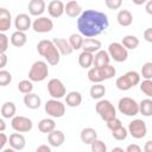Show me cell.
Returning a JSON list of instances; mask_svg holds the SVG:
<instances>
[{"label": "cell", "mask_w": 152, "mask_h": 152, "mask_svg": "<svg viewBox=\"0 0 152 152\" xmlns=\"http://www.w3.org/2000/svg\"><path fill=\"white\" fill-rule=\"evenodd\" d=\"M7 63V55L5 52H0V68L4 69Z\"/></svg>", "instance_id": "c3c4849f"}, {"label": "cell", "mask_w": 152, "mask_h": 152, "mask_svg": "<svg viewBox=\"0 0 152 152\" xmlns=\"http://www.w3.org/2000/svg\"><path fill=\"white\" fill-rule=\"evenodd\" d=\"M10 45V39L5 32H0V52H6Z\"/></svg>", "instance_id": "b9f144b4"}, {"label": "cell", "mask_w": 152, "mask_h": 152, "mask_svg": "<svg viewBox=\"0 0 152 152\" xmlns=\"http://www.w3.org/2000/svg\"><path fill=\"white\" fill-rule=\"evenodd\" d=\"M142 37H144V39H145L147 43H152V27L146 28V30L144 31V33H142Z\"/></svg>", "instance_id": "f6af8a7d"}, {"label": "cell", "mask_w": 152, "mask_h": 152, "mask_svg": "<svg viewBox=\"0 0 152 152\" xmlns=\"http://www.w3.org/2000/svg\"><path fill=\"white\" fill-rule=\"evenodd\" d=\"M48 13L51 18H59L65 13V5L62 0H52L48 5Z\"/></svg>", "instance_id": "5bb4252c"}, {"label": "cell", "mask_w": 152, "mask_h": 152, "mask_svg": "<svg viewBox=\"0 0 152 152\" xmlns=\"http://www.w3.org/2000/svg\"><path fill=\"white\" fill-rule=\"evenodd\" d=\"M68 40H69V43L74 50H80V49H82V44H83L84 38L81 33H71L69 36Z\"/></svg>", "instance_id": "e575fe53"}, {"label": "cell", "mask_w": 152, "mask_h": 152, "mask_svg": "<svg viewBox=\"0 0 152 152\" xmlns=\"http://www.w3.org/2000/svg\"><path fill=\"white\" fill-rule=\"evenodd\" d=\"M45 61H36L28 71V78L32 82H43L49 76V66Z\"/></svg>", "instance_id": "5b68a950"}, {"label": "cell", "mask_w": 152, "mask_h": 152, "mask_svg": "<svg viewBox=\"0 0 152 152\" xmlns=\"http://www.w3.org/2000/svg\"><path fill=\"white\" fill-rule=\"evenodd\" d=\"M37 51L40 56H43L45 58V61L49 63V65L55 66L61 61V52L58 51L53 40H49V39L39 40L37 44Z\"/></svg>", "instance_id": "7a4b0ae2"}, {"label": "cell", "mask_w": 152, "mask_h": 152, "mask_svg": "<svg viewBox=\"0 0 152 152\" xmlns=\"http://www.w3.org/2000/svg\"><path fill=\"white\" fill-rule=\"evenodd\" d=\"M78 64L83 69H90L94 64V53L88 51H82L78 55Z\"/></svg>", "instance_id": "4316f807"}, {"label": "cell", "mask_w": 152, "mask_h": 152, "mask_svg": "<svg viewBox=\"0 0 152 152\" xmlns=\"http://www.w3.org/2000/svg\"><path fill=\"white\" fill-rule=\"evenodd\" d=\"M48 91L51 97L53 99H62L66 95V89L63 82L58 78H51L48 82Z\"/></svg>", "instance_id": "7c38bea8"}, {"label": "cell", "mask_w": 152, "mask_h": 152, "mask_svg": "<svg viewBox=\"0 0 152 152\" xmlns=\"http://www.w3.org/2000/svg\"><path fill=\"white\" fill-rule=\"evenodd\" d=\"M108 53L112 59H114L118 63H122L127 61L128 58V50L122 45V43L113 42L108 45Z\"/></svg>", "instance_id": "9c48e42d"}, {"label": "cell", "mask_w": 152, "mask_h": 152, "mask_svg": "<svg viewBox=\"0 0 152 152\" xmlns=\"http://www.w3.org/2000/svg\"><path fill=\"white\" fill-rule=\"evenodd\" d=\"M104 4L109 10H119L122 5V0H104Z\"/></svg>", "instance_id": "ee69618b"}, {"label": "cell", "mask_w": 152, "mask_h": 152, "mask_svg": "<svg viewBox=\"0 0 152 152\" xmlns=\"http://www.w3.org/2000/svg\"><path fill=\"white\" fill-rule=\"evenodd\" d=\"M109 25L106 13L96 10H86L77 19L78 32L86 38H94L101 34Z\"/></svg>", "instance_id": "6da1fadb"}, {"label": "cell", "mask_w": 152, "mask_h": 152, "mask_svg": "<svg viewBox=\"0 0 152 152\" xmlns=\"http://www.w3.org/2000/svg\"><path fill=\"white\" fill-rule=\"evenodd\" d=\"M38 129L42 132V133H50L52 132L53 129H56V122L53 120V118H45V119H42L39 122H38Z\"/></svg>", "instance_id": "4dcf8cb0"}, {"label": "cell", "mask_w": 152, "mask_h": 152, "mask_svg": "<svg viewBox=\"0 0 152 152\" xmlns=\"http://www.w3.org/2000/svg\"><path fill=\"white\" fill-rule=\"evenodd\" d=\"M27 8H28V13L31 15L40 17L46 10V4L44 0H30Z\"/></svg>", "instance_id": "2e32d148"}, {"label": "cell", "mask_w": 152, "mask_h": 152, "mask_svg": "<svg viewBox=\"0 0 152 152\" xmlns=\"http://www.w3.org/2000/svg\"><path fill=\"white\" fill-rule=\"evenodd\" d=\"M80 138H81V141L83 144L90 145L95 139H97V132L91 127H86L81 131Z\"/></svg>", "instance_id": "484cf974"}, {"label": "cell", "mask_w": 152, "mask_h": 152, "mask_svg": "<svg viewBox=\"0 0 152 152\" xmlns=\"http://www.w3.org/2000/svg\"><path fill=\"white\" fill-rule=\"evenodd\" d=\"M106 94V87L102 83H94L89 89V95L94 100H101Z\"/></svg>", "instance_id": "1f68e13d"}, {"label": "cell", "mask_w": 152, "mask_h": 152, "mask_svg": "<svg viewBox=\"0 0 152 152\" xmlns=\"http://www.w3.org/2000/svg\"><path fill=\"white\" fill-rule=\"evenodd\" d=\"M116 21L122 27H128L133 23V14L128 10H120L116 14Z\"/></svg>", "instance_id": "cb8c5ba5"}, {"label": "cell", "mask_w": 152, "mask_h": 152, "mask_svg": "<svg viewBox=\"0 0 152 152\" xmlns=\"http://www.w3.org/2000/svg\"><path fill=\"white\" fill-rule=\"evenodd\" d=\"M14 27L18 31H24L26 32L30 27H32V20L31 17L26 13H19L14 18Z\"/></svg>", "instance_id": "9a60e30c"}, {"label": "cell", "mask_w": 152, "mask_h": 152, "mask_svg": "<svg viewBox=\"0 0 152 152\" xmlns=\"http://www.w3.org/2000/svg\"><path fill=\"white\" fill-rule=\"evenodd\" d=\"M128 134H131L134 139H142L147 134V126L146 122L141 119H134L128 124Z\"/></svg>", "instance_id": "8fae6325"}, {"label": "cell", "mask_w": 152, "mask_h": 152, "mask_svg": "<svg viewBox=\"0 0 152 152\" xmlns=\"http://www.w3.org/2000/svg\"><path fill=\"white\" fill-rule=\"evenodd\" d=\"M11 127L13 128L14 132L19 133H27L32 129L33 122L30 118L23 116V115H15L11 120Z\"/></svg>", "instance_id": "30bf717a"}, {"label": "cell", "mask_w": 152, "mask_h": 152, "mask_svg": "<svg viewBox=\"0 0 152 152\" xmlns=\"http://www.w3.org/2000/svg\"><path fill=\"white\" fill-rule=\"evenodd\" d=\"M90 150L93 152H106L107 151V145L100 140V139H95L91 144H90Z\"/></svg>", "instance_id": "ab89813d"}, {"label": "cell", "mask_w": 152, "mask_h": 152, "mask_svg": "<svg viewBox=\"0 0 152 152\" xmlns=\"http://www.w3.org/2000/svg\"><path fill=\"white\" fill-rule=\"evenodd\" d=\"M140 90L147 97L152 99V80H145L144 78V81L140 82Z\"/></svg>", "instance_id": "f35d334b"}, {"label": "cell", "mask_w": 152, "mask_h": 152, "mask_svg": "<svg viewBox=\"0 0 152 152\" xmlns=\"http://www.w3.org/2000/svg\"><path fill=\"white\" fill-rule=\"evenodd\" d=\"M51 145L50 146H48V145H39L37 148H36V151L37 152H51Z\"/></svg>", "instance_id": "681fc988"}, {"label": "cell", "mask_w": 152, "mask_h": 152, "mask_svg": "<svg viewBox=\"0 0 152 152\" xmlns=\"http://www.w3.org/2000/svg\"><path fill=\"white\" fill-rule=\"evenodd\" d=\"M95 110L103 121H108L116 116V109L114 104L106 99H101L97 101V103L95 104Z\"/></svg>", "instance_id": "52a82bcc"}, {"label": "cell", "mask_w": 152, "mask_h": 152, "mask_svg": "<svg viewBox=\"0 0 152 152\" xmlns=\"http://www.w3.org/2000/svg\"><path fill=\"white\" fill-rule=\"evenodd\" d=\"M52 28H53V21L48 17L40 15L32 21V30L37 33H48L51 32Z\"/></svg>", "instance_id": "4fadbf2b"}, {"label": "cell", "mask_w": 152, "mask_h": 152, "mask_svg": "<svg viewBox=\"0 0 152 152\" xmlns=\"http://www.w3.org/2000/svg\"><path fill=\"white\" fill-rule=\"evenodd\" d=\"M140 75L145 80H152V62H146L142 64Z\"/></svg>", "instance_id": "74e56055"}, {"label": "cell", "mask_w": 152, "mask_h": 152, "mask_svg": "<svg viewBox=\"0 0 152 152\" xmlns=\"http://www.w3.org/2000/svg\"><path fill=\"white\" fill-rule=\"evenodd\" d=\"M8 144L12 148H14L15 151H21L24 150L25 145H26V139L25 137L19 133V132H15V133H12L8 138Z\"/></svg>", "instance_id": "e0dca14e"}, {"label": "cell", "mask_w": 152, "mask_h": 152, "mask_svg": "<svg viewBox=\"0 0 152 152\" xmlns=\"http://www.w3.org/2000/svg\"><path fill=\"white\" fill-rule=\"evenodd\" d=\"M64 141H65V135L59 129H53L48 134V142L52 147H59L64 144Z\"/></svg>", "instance_id": "ac0fdd59"}, {"label": "cell", "mask_w": 152, "mask_h": 152, "mask_svg": "<svg viewBox=\"0 0 152 152\" xmlns=\"http://www.w3.org/2000/svg\"><path fill=\"white\" fill-rule=\"evenodd\" d=\"M11 82H12V74L5 69H1L0 70V86L6 87Z\"/></svg>", "instance_id": "60d3db41"}, {"label": "cell", "mask_w": 152, "mask_h": 152, "mask_svg": "<svg viewBox=\"0 0 152 152\" xmlns=\"http://www.w3.org/2000/svg\"><path fill=\"white\" fill-rule=\"evenodd\" d=\"M82 7L81 5L76 1V0H70V1H66L65 4V14L70 18H77L81 15L82 13Z\"/></svg>", "instance_id": "44dd1931"}, {"label": "cell", "mask_w": 152, "mask_h": 152, "mask_svg": "<svg viewBox=\"0 0 152 152\" xmlns=\"http://www.w3.org/2000/svg\"><path fill=\"white\" fill-rule=\"evenodd\" d=\"M121 43H122V45H124L127 50H135V49L139 46V44H140L139 38H138L137 36H133V34H127V36H125V37L122 38Z\"/></svg>", "instance_id": "d6a6232c"}, {"label": "cell", "mask_w": 152, "mask_h": 152, "mask_svg": "<svg viewBox=\"0 0 152 152\" xmlns=\"http://www.w3.org/2000/svg\"><path fill=\"white\" fill-rule=\"evenodd\" d=\"M110 56L108 53V51L106 50H99L96 53H94V64L93 66H96V68H103L106 65L109 64L110 62Z\"/></svg>", "instance_id": "ffe728a7"}, {"label": "cell", "mask_w": 152, "mask_h": 152, "mask_svg": "<svg viewBox=\"0 0 152 152\" xmlns=\"http://www.w3.org/2000/svg\"><path fill=\"white\" fill-rule=\"evenodd\" d=\"M66 1H70V0H66Z\"/></svg>", "instance_id": "9f6ffc18"}, {"label": "cell", "mask_w": 152, "mask_h": 152, "mask_svg": "<svg viewBox=\"0 0 152 152\" xmlns=\"http://www.w3.org/2000/svg\"><path fill=\"white\" fill-rule=\"evenodd\" d=\"M145 11L147 14L152 15V0H147V2L145 4Z\"/></svg>", "instance_id": "f907efd6"}, {"label": "cell", "mask_w": 152, "mask_h": 152, "mask_svg": "<svg viewBox=\"0 0 152 152\" xmlns=\"http://www.w3.org/2000/svg\"><path fill=\"white\" fill-rule=\"evenodd\" d=\"M126 151L127 152H141V147L137 144H131L126 147Z\"/></svg>", "instance_id": "7dc6e473"}, {"label": "cell", "mask_w": 152, "mask_h": 152, "mask_svg": "<svg viewBox=\"0 0 152 152\" xmlns=\"http://www.w3.org/2000/svg\"><path fill=\"white\" fill-rule=\"evenodd\" d=\"M27 42V36L24 31H14L11 36V44L15 48H21L26 44Z\"/></svg>", "instance_id": "83f0119b"}, {"label": "cell", "mask_w": 152, "mask_h": 152, "mask_svg": "<svg viewBox=\"0 0 152 152\" xmlns=\"http://www.w3.org/2000/svg\"><path fill=\"white\" fill-rule=\"evenodd\" d=\"M8 138H10V137H7L4 132L0 133V151H2L4 147H5V145L8 142Z\"/></svg>", "instance_id": "bcb514c9"}, {"label": "cell", "mask_w": 152, "mask_h": 152, "mask_svg": "<svg viewBox=\"0 0 152 152\" xmlns=\"http://www.w3.org/2000/svg\"><path fill=\"white\" fill-rule=\"evenodd\" d=\"M24 104L28 108V109H38L40 106H42V100L40 97L34 94V93H28V94H25L24 95Z\"/></svg>", "instance_id": "603a6c76"}, {"label": "cell", "mask_w": 152, "mask_h": 152, "mask_svg": "<svg viewBox=\"0 0 152 152\" xmlns=\"http://www.w3.org/2000/svg\"><path fill=\"white\" fill-rule=\"evenodd\" d=\"M65 103L69 107H78L82 103V95L80 91H70L65 95Z\"/></svg>", "instance_id": "f1b7e54d"}, {"label": "cell", "mask_w": 152, "mask_h": 152, "mask_svg": "<svg viewBox=\"0 0 152 152\" xmlns=\"http://www.w3.org/2000/svg\"><path fill=\"white\" fill-rule=\"evenodd\" d=\"M52 40H53L55 45L57 46L58 51L61 52V55L68 56V55H71V53H72L74 49H72V46L70 45V43H69L68 39H64V38H53Z\"/></svg>", "instance_id": "d4e9b609"}, {"label": "cell", "mask_w": 152, "mask_h": 152, "mask_svg": "<svg viewBox=\"0 0 152 152\" xmlns=\"http://www.w3.org/2000/svg\"><path fill=\"white\" fill-rule=\"evenodd\" d=\"M5 128H6V124H5V120L2 118V119H0V132H4Z\"/></svg>", "instance_id": "db71d44e"}, {"label": "cell", "mask_w": 152, "mask_h": 152, "mask_svg": "<svg viewBox=\"0 0 152 152\" xmlns=\"http://www.w3.org/2000/svg\"><path fill=\"white\" fill-rule=\"evenodd\" d=\"M144 151L145 152H152V140H147L144 145Z\"/></svg>", "instance_id": "816d5d0a"}, {"label": "cell", "mask_w": 152, "mask_h": 152, "mask_svg": "<svg viewBox=\"0 0 152 152\" xmlns=\"http://www.w3.org/2000/svg\"><path fill=\"white\" fill-rule=\"evenodd\" d=\"M132 2H133L134 5H137V6H140V5L146 4V2H147V0H132Z\"/></svg>", "instance_id": "f5cc1de1"}, {"label": "cell", "mask_w": 152, "mask_h": 152, "mask_svg": "<svg viewBox=\"0 0 152 152\" xmlns=\"http://www.w3.org/2000/svg\"><path fill=\"white\" fill-rule=\"evenodd\" d=\"M112 152H124V148L122 147H113Z\"/></svg>", "instance_id": "11a10c76"}, {"label": "cell", "mask_w": 152, "mask_h": 152, "mask_svg": "<svg viewBox=\"0 0 152 152\" xmlns=\"http://www.w3.org/2000/svg\"><path fill=\"white\" fill-rule=\"evenodd\" d=\"M139 113L142 116H152V99L147 97L139 102Z\"/></svg>", "instance_id": "836d02e7"}, {"label": "cell", "mask_w": 152, "mask_h": 152, "mask_svg": "<svg viewBox=\"0 0 152 152\" xmlns=\"http://www.w3.org/2000/svg\"><path fill=\"white\" fill-rule=\"evenodd\" d=\"M116 75L115 66L108 64L103 68H96L93 66L88 70V80L93 83H102L106 80H110Z\"/></svg>", "instance_id": "3957f363"}, {"label": "cell", "mask_w": 152, "mask_h": 152, "mask_svg": "<svg viewBox=\"0 0 152 152\" xmlns=\"http://www.w3.org/2000/svg\"><path fill=\"white\" fill-rule=\"evenodd\" d=\"M110 132H112V137H113L115 140H118V141L125 140V139L127 138V135H128V129L125 128L124 126H120L119 128H115V129H113V131H110Z\"/></svg>", "instance_id": "8d00e7d4"}, {"label": "cell", "mask_w": 152, "mask_h": 152, "mask_svg": "<svg viewBox=\"0 0 152 152\" xmlns=\"http://www.w3.org/2000/svg\"><path fill=\"white\" fill-rule=\"evenodd\" d=\"M118 109L126 116H135L139 114V103L129 96H124L118 102Z\"/></svg>", "instance_id": "8992f818"}, {"label": "cell", "mask_w": 152, "mask_h": 152, "mask_svg": "<svg viewBox=\"0 0 152 152\" xmlns=\"http://www.w3.org/2000/svg\"><path fill=\"white\" fill-rule=\"evenodd\" d=\"M106 125H107V128L108 129H110V131H113V129H115V128H119L120 126H122V122H121V120L119 119V118H113V119H110V120H108V121H106Z\"/></svg>", "instance_id": "7bdbcfd3"}, {"label": "cell", "mask_w": 152, "mask_h": 152, "mask_svg": "<svg viewBox=\"0 0 152 152\" xmlns=\"http://www.w3.org/2000/svg\"><path fill=\"white\" fill-rule=\"evenodd\" d=\"M15 113H17V107L13 102L11 101H7V102H4L2 106H1V116L4 119H12L15 116Z\"/></svg>", "instance_id": "f546056e"}, {"label": "cell", "mask_w": 152, "mask_h": 152, "mask_svg": "<svg viewBox=\"0 0 152 152\" xmlns=\"http://www.w3.org/2000/svg\"><path fill=\"white\" fill-rule=\"evenodd\" d=\"M11 25H12L11 12L5 7H1L0 8V32L8 31L11 28Z\"/></svg>", "instance_id": "d6986e66"}, {"label": "cell", "mask_w": 152, "mask_h": 152, "mask_svg": "<svg viewBox=\"0 0 152 152\" xmlns=\"http://www.w3.org/2000/svg\"><path fill=\"white\" fill-rule=\"evenodd\" d=\"M140 78H141V75L135 71V70H129L127 72H125L122 76L118 77L116 81H115V86L119 90H122V91H127L132 88H134L135 86L140 84Z\"/></svg>", "instance_id": "277c9868"}, {"label": "cell", "mask_w": 152, "mask_h": 152, "mask_svg": "<svg viewBox=\"0 0 152 152\" xmlns=\"http://www.w3.org/2000/svg\"><path fill=\"white\" fill-rule=\"evenodd\" d=\"M17 88H18V90L21 93V94H28V93H32V90H33V83H32V81L28 78V80H23V81H20L19 83H18V86H17Z\"/></svg>", "instance_id": "d590c367"}, {"label": "cell", "mask_w": 152, "mask_h": 152, "mask_svg": "<svg viewBox=\"0 0 152 152\" xmlns=\"http://www.w3.org/2000/svg\"><path fill=\"white\" fill-rule=\"evenodd\" d=\"M102 44L99 39L95 38H84L82 44V51H88L91 53H96L99 50H101Z\"/></svg>", "instance_id": "7402d4cb"}, {"label": "cell", "mask_w": 152, "mask_h": 152, "mask_svg": "<svg viewBox=\"0 0 152 152\" xmlns=\"http://www.w3.org/2000/svg\"><path fill=\"white\" fill-rule=\"evenodd\" d=\"M45 113L51 118H62L65 114V104L58 99H50L44 104Z\"/></svg>", "instance_id": "ba28073f"}]
</instances>
